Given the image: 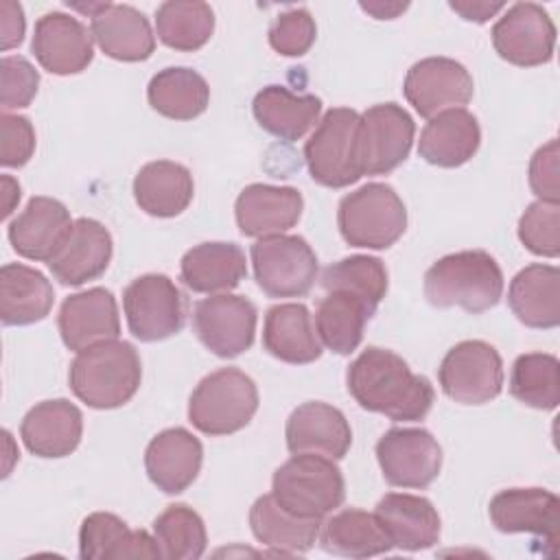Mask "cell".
Listing matches in <instances>:
<instances>
[{"mask_svg": "<svg viewBox=\"0 0 560 560\" xmlns=\"http://www.w3.org/2000/svg\"><path fill=\"white\" fill-rule=\"evenodd\" d=\"M492 525L503 534H532L558 547L560 501L545 488H505L488 505Z\"/></svg>", "mask_w": 560, "mask_h": 560, "instance_id": "e0dca14e", "label": "cell"}, {"mask_svg": "<svg viewBox=\"0 0 560 560\" xmlns=\"http://www.w3.org/2000/svg\"><path fill=\"white\" fill-rule=\"evenodd\" d=\"M0 103L2 109L28 107L39 88V72L22 55H7L0 61Z\"/></svg>", "mask_w": 560, "mask_h": 560, "instance_id": "f6af8a7d", "label": "cell"}, {"mask_svg": "<svg viewBox=\"0 0 560 560\" xmlns=\"http://www.w3.org/2000/svg\"><path fill=\"white\" fill-rule=\"evenodd\" d=\"M249 527L260 545L278 553H306L317 542L322 523L287 512L269 492L252 503Z\"/></svg>", "mask_w": 560, "mask_h": 560, "instance_id": "d590c367", "label": "cell"}, {"mask_svg": "<svg viewBox=\"0 0 560 560\" xmlns=\"http://www.w3.org/2000/svg\"><path fill=\"white\" fill-rule=\"evenodd\" d=\"M140 381V354L129 341L120 339L77 352L68 370L72 394L92 409L122 407L136 396Z\"/></svg>", "mask_w": 560, "mask_h": 560, "instance_id": "3957f363", "label": "cell"}, {"mask_svg": "<svg viewBox=\"0 0 560 560\" xmlns=\"http://www.w3.org/2000/svg\"><path fill=\"white\" fill-rule=\"evenodd\" d=\"M112 254L114 243L109 230L96 219L81 217L72 223L68 236L46 265L61 284L81 287L105 273Z\"/></svg>", "mask_w": 560, "mask_h": 560, "instance_id": "d6986e66", "label": "cell"}, {"mask_svg": "<svg viewBox=\"0 0 560 560\" xmlns=\"http://www.w3.org/2000/svg\"><path fill=\"white\" fill-rule=\"evenodd\" d=\"M424 298L435 308L459 306L479 315L499 304L503 271L483 249H464L438 258L424 273Z\"/></svg>", "mask_w": 560, "mask_h": 560, "instance_id": "7a4b0ae2", "label": "cell"}, {"mask_svg": "<svg viewBox=\"0 0 560 560\" xmlns=\"http://www.w3.org/2000/svg\"><path fill=\"white\" fill-rule=\"evenodd\" d=\"M147 101L164 118L192 120L208 109L210 88L197 70L171 66L151 77Z\"/></svg>", "mask_w": 560, "mask_h": 560, "instance_id": "74e56055", "label": "cell"}, {"mask_svg": "<svg viewBox=\"0 0 560 560\" xmlns=\"http://www.w3.org/2000/svg\"><path fill=\"white\" fill-rule=\"evenodd\" d=\"M70 210L55 197H31L26 208L9 223L11 247L28 260L48 262L72 228Z\"/></svg>", "mask_w": 560, "mask_h": 560, "instance_id": "cb8c5ba5", "label": "cell"}, {"mask_svg": "<svg viewBox=\"0 0 560 560\" xmlns=\"http://www.w3.org/2000/svg\"><path fill=\"white\" fill-rule=\"evenodd\" d=\"M203 464V446L184 427L160 431L144 451V470L164 494H182L192 486Z\"/></svg>", "mask_w": 560, "mask_h": 560, "instance_id": "7402d4cb", "label": "cell"}, {"mask_svg": "<svg viewBox=\"0 0 560 560\" xmlns=\"http://www.w3.org/2000/svg\"><path fill=\"white\" fill-rule=\"evenodd\" d=\"M252 114L267 133L295 142L319 122L322 98L315 94H293L284 85H267L254 96Z\"/></svg>", "mask_w": 560, "mask_h": 560, "instance_id": "d6a6232c", "label": "cell"}, {"mask_svg": "<svg viewBox=\"0 0 560 560\" xmlns=\"http://www.w3.org/2000/svg\"><path fill=\"white\" fill-rule=\"evenodd\" d=\"M20 184L13 177L2 175V219H7L13 212L15 203L20 201Z\"/></svg>", "mask_w": 560, "mask_h": 560, "instance_id": "816d5d0a", "label": "cell"}, {"mask_svg": "<svg viewBox=\"0 0 560 560\" xmlns=\"http://www.w3.org/2000/svg\"><path fill=\"white\" fill-rule=\"evenodd\" d=\"M57 328L63 346L72 352L118 339L120 317L114 293L103 287H92L68 295L59 306Z\"/></svg>", "mask_w": 560, "mask_h": 560, "instance_id": "ac0fdd59", "label": "cell"}, {"mask_svg": "<svg viewBox=\"0 0 560 560\" xmlns=\"http://www.w3.org/2000/svg\"><path fill=\"white\" fill-rule=\"evenodd\" d=\"M271 494L287 512L322 521L343 503L346 479L335 459L298 453L276 468Z\"/></svg>", "mask_w": 560, "mask_h": 560, "instance_id": "277c9868", "label": "cell"}, {"mask_svg": "<svg viewBox=\"0 0 560 560\" xmlns=\"http://www.w3.org/2000/svg\"><path fill=\"white\" fill-rule=\"evenodd\" d=\"M319 545L326 553L341 558H372L394 549L376 514L348 508L332 514L319 527Z\"/></svg>", "mask_w": 560, "mask_h": 560, "instance_id": "8d00e7d4", "label": "cell"}, {"mask_svg": "<svg viewBox=\"0 0 560 560\" xmlns=\"http://www.w3.org/2000/svg\"><path fill=\"white\" fill-rule=\"evenodd\" d=\"M481 144V129L466 107H453L433 116L418 140V155L440 168L466 164Z\"/></svg>", "mask_w": 560, "mask_h": 560, "instance_id": "4316f807", "label": "cell"}, {"mask_svg": "<svg viewBox=\"0 0 560 560\" xmlns=\"http://www.w3.org/2000/svg\"><path fill=\"white\" fill-rule=\"evenodd\" d=\"M79 556L83 560H125L162 558L155 538L129 525L112 512H92L79 529Z\"/></svg>", "mask_w": 560, "mask_h": 560, "instance_id": "f1b7e54d", "label": "cell"}, {"mask_svg": "<svg viewBox=\"0 0 560 560\" xmlns=\"http://www.w3.org/2000/svg\"><path fill=\"white\" fill-rule=\"evenodd\" d=\"M376 462L389 486L422 490L442 468V446L418 427H394L376 442Z\"/></svg>", "mask_w": 560, "mask_h": 560, "instance_id": "4fadbf2b", "label": "cell"}, {"mask_svg": "<svg viewBox=\"0 0 560 560\" xmlns=\"http://www.w3.org/2000/svg\"><path fill=\"white\" fill-rule=\"evenodd\" d=\"M2 151L0 162L4 168H22L35 153V127L26 116L4 112L0 116Z\"/></svg>", "mask_w": 560, "mask_h": 560, "instance_id": "bcb514c9", "label": "cell"}, {"mask_svg": "<svg viewBox=\"0 0 560 560\" xmlns=\"http://www.w3.org/2000/svg\"><path fill=\"white\" fill-rule=\"evenodd\" d=\"M438 381L451 400L459 405H486L503 389V359L488 341L466 339L444 354L438 368Z\"/></svg>", "mask_w": 560, "mask_h": 560, "instance_id": "9c48e42d", "label": "cell"}, {"mask_svg": "<svg viewBox=\"0 0 560 560\" xmlns=\"http://www.w3.org/2000/svg\"><path fill=\"white\" fill-rule=\"evenodd\" d=\"M416 122L398 103H378L359 114L354 129V166L359 175H387L411 151Z\"/></svg>", "mask_w": 560, "mask_h": 560, "instance_id": "52a82bcc", "label": "cell"}, {"mask_svg": "<svg viewBox=\"0 0 560 560\" xmlns=\"http://www.w3.org/2000/svg\"><path fill=\"white\" fill-rule=\"evenodd\" d=\"M409 4L407 2H394V4H383V2H361V9L374 15L376 20H394L398 13H402Z\"/></svg>", "mask_w": 560, "mask_h": 560, "instance_id": "f907efd6", "label": "cell"}, {"mask_svg": "<svg viewBox=\"0 0 560 560\" xmlns=\"http://www.w3.org/2000/svg\"><path fill=\"white\" fill-rule=\"evenodd\" d=\"M337 225L350 247L387 249L407 230V208L389 184L370 182L341 197Z\"/></svg>", "mask_w": 560, "mask_h": 560, "instance_id": "8992f818", "label": "cell"}, {"mask_svg": "<svg viewBox=\"0 0 560 560\" xmlns=\"http://www.w3.org/2000/svg\"><path fill=\"white\" fill-rule=\"evenodd\" d=\"M448 7L455 11V13H459L464 20H468V22H477V24H483V22H488L494 13H499L501 9H505V4L503 2H477V0H472V2H448Z\"/></svg>", "mask_w": 560, "mask_h": 560, "instance_id": "681fc988", "label": "cell"}, {"mask_svg": "<svg viewBox=\"0 0 560 560\" xmlns=\"http://www.w3.org/2000/svg\"><path fill=\"white\" fill-rule=\"evenodd\" d=\"M55 302L50 280L22 262L0 269V319L4 326H28L48 317Z\"/></svg>", "mask_w": 560, "mask_h": 560, "instance_id": "836d02e7", "label": "cell"}, {"mask_svg": "<svg viewBox=\"0 0 560 560\" xmlns=\"http://www.w3.org/2000/svg\"><path fill=\"white\" fill-rule=\"evenodd\" d=\"M122 311L129 332L144 341H162L184 328V295L164 273H144L122 291Z\"/></svg>", "mask_w": 560, "mask_h": 560, "instance_id": "30bf717a", "label": "cell"}, {"mask_svg": "<svg viewBox=\"0 0 560 560\" xmlns=\"http://www.w3.org/2000/svg\"><path fill=\"white\" fill-rule=\"evenodd\" d=\"M249 258L256 284L269 298H304L317 280V256L298 234L258 238Z\"/></svg>", "mask_w": 560, "mask_h": 560, "instance_id": "ba28073f", "label": "cell"}, {"mask_svg": "<svg viewBox=\"0 0 560 560\" xmlns=\"http://www.w3.org/2000/svg\"><path fill=\"white\" fill-rule=\"evenodd\" d=\"M24 9L20 2L2 0L0 2V31H2V50L20 46L24 39Z\"/></svg>", "mask_w": 560, "mask_h": 560, "instance_id": "c3c4849f", "label": "cell"}, {"mask_svg": "<svg viewBox=\"0 0 560 560\" xmlns=\"http://www.w3.org/2000/svg\"><path fill=\"white\" fill-rule=\"evenodd\" d=\"M83 435V413L68 398L42 400L20 422L24 446L44 459H59L77 451Z\"/></svg>", "mask_w": 560, "mask_h": 560, "instance_id": "603a6c76", "label": "cell"}, {"mask_svg": "<svg viewBox=\"0 0 560 560\" xmlns=\"http://www.w3.org/2000/svg\"><path fill=\"white\" fill-rule=\"evenodd\" d=\"M558 140H549L529 160V188L538 201L560 203V164Z\"/></svg>", "mask_w": 560, "mask_h": 560, "instance_id": "7dc6e473", "label": "cell"}, {"mask_svg": "<svg viewBox=\"0 0 560 560\" xmlns=\"http://www.w3.org/2000/svg\"><path fill=\"white\" fill-rule=\"evenodd\" d=\"M192 195L190 171L173 160L147 162L133 177V199L149 217H177L190 206Z\"/></svg>", "mask_w": 560, "mask_h": 560, "instance_id": "1f68e13d", "label": "cell"}, {"mask_svg": "<svg viewBox=\"0 0 560 560\" xmlns=\"http://www.w3.org/2000/svg\"><path fill=\"white\" fill-rule=\"evenodd\" d=\"M510 394L540 411H551L560 402V363L547 352L516 357L510 372Z\"/></svg>", "mask_w": 560, "mask_h": 560, "instance_id": "ab89813d", "label": "cell"}, {"mask_svg": "<svg viewBox=\"0 0 560 560\" xmlns=\"http://www.w3.org/2000/svg\"><path fill=\"white\" fill-rule=\"evenodd\" d=\"M402 94L422 118L431 120L440 112L468 105L475 83L459 61L451 57H424L407 70Z\"/></svg>", "mask_w": 560, "mask_h": 560, "instance_id": "9a60e30c", "label": "cell"}, {"mask_svg": "<svg viewBox=\"0 0 560 560\" xmlns=\"http://www.w3.org/2000/svg\"><path fill=\"white\" fill-rule=\"evenodd\" d=\"M90 33L98 48L116 61H144L155 50V35L147 15L131 4L105 2V7L92 15Z\"/></svg>", "mask_w": 560, "mask_h": 560, "instance_id": "484cf974", "label": "cell"}, {"mask_svg": "<svg viewBox=\"0 0 560 560\" xmlns=\"http://www.w3.org/2000/svg\"><path fill=\"white\" fill-rule=\"evenodd\" d=\"M508 304L527 328L549 330L560 324V271L553 265L523 267L508 289Z\"/></svg>", "mask_w": 560, "mask_h": 560, "instance_id": "4dcf8cb0", "label": "cell"}, {"mask_svg": "<svg viewBox=\"0 0 560 560\" xmlns=\"http://www.w3.org/2000/svg\"><path fill=\"white\" fill-rule=\"evenodd\" d=\"M247 278L245 252L236 243H199L179 262V280L192 293H228Z\"/></svg>", "mask_w": 560, "mask_h": 560, "instance_id": "83f0119b", "label": "cell"}, {"mask_svg": "<svg viewBox=\"0 0 560 560\" xmlns=\"http://www.w3.org/2000/svg\"><path fill=\"white\" fill-rule=\"evenodd\" d=\"M304 210L302 192L293 186L249 184L234 203L236 225L243 236L265 238L298 225Z\"/></svg>", "mask_w": 560, "mask_h": 560, "instance_id": "ffe728a7", "label": "cell"}, {"mask_svg": "<svg viewBox=\"0 0 560 560\" xmlns=\"http://www.w3.org/2000/svg\"><path fill=\"white\" fill-rule=\"evenodd\" d=\"M319 284L324 291H348L359 295L378 308L387 293V269L376 256L354 254L328 265L322 271Z\"/></svg>", "mask_w": 560, "mask_h": 560, "instance_id": "b9f144b4", "label": "cell"}, {"mask_svg": "<svg viewBox=\"0 0 560 560\" xmlns=\"http://www.w3.org/2000/svg\"><path fill=\"white\" fill-rule=\"evenodd\" d=\"M153 538L162 558L197 560L208 547L203 518L186 503H173L153 521Z\"/></svg>", "mask_w": 560, "mask_h": 560, "instance_id": "60d3db41", "label": "cell"}, {"mask_svg": "<svg viewBox=\"0 0 560 560\" xmlns=\"http://www.w3.org/2000/svg\"><path fill=\"white\" fill-rule=\"evenodd\" d=\"M284 438L291 455L317 453L341 459L350 451L352 429L341 409L322 400H308L287 418Z\"/></svg>", "mask_w": 560, "mask_h": 560, "instance_id": "44dd1931", "label": "cell"}, {"mask_svg": "<svg viewBox=\"0 0 560 560\" xmlns=\"http://www.w3.org/2000/svg\"><path fill=\"white\" fill-rule=\"evenodd\" d=\"M497 55L518 68L549 63L556 48V24L536 2L512 4L492 26Z\"/></svg>", "mask_w": 560, "mask_h": 560, "instance_id": "5bb4252c", "label": "cell"}, {"mask_svg": "<svg viewBox=\"0 0 560 560\" xmlns=\"http://www.w3.org/2000/svg\"><path fill=\"white\" fill-rule=\"evenodd\" d=\"M374 514L396 549L422 551L440 540V514L424 497L387 492L378 499Z\"/></svg>", "mask_w": 560, "mask_h": 560, "instance_id": "d4e9b609", "label": "cell"}, {"mask_svg": "<svg viewBox=\"0 0 560 560\" xmlns=\"http://www.w3.org/2000/svg\"><path fill=\"white\" fill-rule=\"evenodd\" d=\"M262 348L273 359L291 365L317 361L322 357V341L308 308L300 302H284L267 308L262 322Z\"/></svg>", "mask_w": 560, "mask_h": 560, "instance_id": "f546056e", "label": "cell"}, {"mask_svg": "<svg viewBox=\"0 0 560 560\" xmlns=\"http://www.w3.org/2000/svg\"><path fill=\"white\" fill-rule=\"evenodd\" d=\"M376 308L348 291H326L315 308V332L335 354H352L361 341L365 324Z\"/></svg>", "mask_w": 560, "mask_h": 560, "instance_id": "e575fe53", "label": "cell"}, {"mask_svg": "<svg viewBox=\"0 0 560 560\" xmlns=\"http://www.w3.org/2000/svg\"><path fill=\"white\" fill-rule=\"evenodd\" d=\"M92 33L83 22L63 11L44 13L35 22L31 50L37 63L57 77L79 74L94 59Z\"/></svg>", "mask_w": 560, "mask_h": 560, "instance_id": "2e32d148", "label": "cell"}, {"mask_svg": "<svg viewBox=\"0 0 560 560\" xmlns=\"http://www.w3.org/2000/svg\"><path fill=\"white\" fill-rule=\"evenodd\" d=\"M258 411V387L238 368H219L203 376L190 394L188 420L203 435H232Z\"/></svg>", "mask_w": 560, "mask_h": 560, "instance_id": "5b68a950", "label": "cell"}, {"mask_svg": "<svg viewBox=\"0 0 560 560\" xmlns=\"http://www.w3.org/2000/svg\"><path fill=\"white\" fill-rule=\"evenodd\" d=\"M269 46L282 57H302L317 37V26L308 9L295 7L282 11L269 28Z\"/></svg>", "mask_w": 560, "mask_h": 560, "instance_id": "ee69618b", "label": "cell"}, {"mask_svg": "<svg viewBox=\"0 0 560 560\" xmlns=\"http://www.w3.org/2000/svg\"><path fill=\"white\" fill-rule=\"evenodd\" d=\"M256 322L258 311L254 302L232 293L203 298L192 311V330L197 339L221 359H234L252 348Z\"/></svg>", "mask_w": 560, "mask_h": 560, "instance_id": "7c38bea8", "label": "cell"}, {"mask_svg": "<svg viewBox=\"0 0 560 560\" xmlns=\"http://www.w3.org/2000/svg\"><path fill=\"white\" fill-rule=\"evenodd\" d=\"M155 33L164 46L195 52L214 33V11L201 0H166L155 9Z\"/></svg>", "mask_w": 560, "mask_h": 560, "instance_id": "f35d334b", "label": "cell"}, {"mask_svg": "<svg viewBox=\"0 0 560 560\" xmlns=\"http://www.w3.org/2000/svg\"><path fill=\"white\" fill-rule=\"evenodd\" d=\"M346 385L357 405L394 422L427 418L435 392L427 376L411 372L396 352L378 346L365 348L348 368Z\"/></svg>", "mask_w": 560, "mask_h": 560, "instance_id": "6da1fadb", "label": "cell"}, {"mask_svg": "<svg viewBox=\"0 0 560 560\" xmlns=\"http://www.w3.org/2000/svg\"><path fill=\"white\" fill-rule=\"evenodd\" d=\"M518 241L536 256L558 258L560 254V203L534 201L518 219Z\"/></svg>", "mask_w": 560, "mask_h": 560, "instance_id": "7bdbcfd3", "label": "cell"}, {"mask_svg": "<svg viewBox=\"0 0 560 560\" xmlns=\"http://www.w3.org/2000/svg\"><path fill=\"white\" fill-rule=\"evenodd\" d=\"M359 114L350 107H332L317 122L304 144V162L315 184L346 188L361 179L354 166V129Z\"/></svg>", "mask_w": 560, "mask_h": 560, "instance_id": "8fae6325", "label": "cell"}]
</instances>
